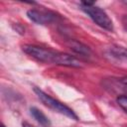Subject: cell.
<instances>
[{"label": "cell", "mask_w": 127, "mask_h": 127, "mask_svg": "<svg viewBox=\"0 0 127 127\" xmlns=\"http://www.w3.org/2000/svg\"><path fill=\"white\" fill-rule=\"evenodd\" d=\"M22 50L27 55L41 63L53 64L69 67H82V63L75 57L68 54L56 52L51 49L35 45H24L22 47Z\"/></svg>", "instance_id": "6da1fadb"}, {"label": "cell", "mask_w": 127, "mask_h": 127, "mask_svg": "<svg viewBox=\"0 0 127 127\" xmlns=\"http://www.w3.org/2000/svg\"><path fill=\"white\" fill-rule=\"evenodd\" d=\"M80 9L100 28L106 30V31H113V22L109 18V16L106 14V12L101 9L100 7H97L92 2H86L82 1L80 2Z\"/></svg>", "instance_id": "7a4b0ae2"}, {"label": "cell", "mask_w": 127, "mask_h": 127, "mask_svg": "<svg viewBox=\"0 0 127 127\" xmlns=\"http://www.w3.org/2000/svg\"><path fill=\"white\" fill-rule=\"evenodd\" d=\"M34 91H35L36 95L38 96V98L41 100V102H42L45 106L49 107L50 109H52V110H54V111H56V112H59V113L64 115V116H66V117H68V118H70V119L78 120V117H77V115L73 112V110L70 109V108H69L68 106H66L65 104H64L63 102H61V101H59L58 99L52 97L51 95H49L48 93L44 92L42 89H40V88H38V87H35V88H34Z\"/></svg>", "instance_id": "3957f363"}, {"label": "cell", "mask_w": 127, "mask_h": 127, "mask_svg": "<svg viewBox=\"0 0 127 127\" xmlns=\"http://www.w3.org/2000/svg\"><path fill=\"white\" fill-rule=\"evenodd\" d=\"M28 18L38 24V25H49L57 20L56 13L48 10H38V9H30L27 11Z\"/></svg>", "instance_id": "277c9868"}, {"label": "cell", "mask_w": 127, "mask_h": 127, "mask_svg": "<svg viewBox=\"0 0 127 127\" xmlns=\"http://www.w3.org/2000/svg\"><path fill=\"white\" fill-rule=\"evenodd\" d=\"M106 58L119 65L127 66V48L121 46H111L105 51Z\"/></svg>", "instance_id": "5b68a950"}, {"label": "cell", "mask_w": 127, "mask_h": 127, "mask_svg": "<svg viewBox=\"0 0 127 127\" xmlns=\"http://www.w3.org/2000/svg\"><path fill=\"white\" fill-rule=\"evenodd\" d=\"M68 47L71 51H73L77 55H80V56H83V57H89L91 55L90 49L87 46L83 45L82 43H80L78 41L70 40L68 42Z\"/></svg>", "instance_id": "8992f818"}, {"label": "cell", "mask_w": 127, "mask_h": 127, "mask_svg": "<svg viewBox=\"0 0 127 127\" xmlns=\"http://www.w3.org/2000/svg\"><path fill=\"white\" fill-rule=\"evenodd\" d=\"M30 113H31V115L33 116V118H34L38 123H40L42 126H50V125H51L50 119H49V118L46 116V114H45L43 111H41L39 108H37V107H35V106L31 107V108H30Z\"/></svg>", "instance_id": "52a82bcc"}, {"label": "cell", "mask_w": 127, "mask_h": 127, "mask_svg": "<svg viewBox=\"0 0 127 127\" xmlns=\"http://www.w3.org/2000/svg\"><path fill=\"white\" fill-rule=\"evenodd\" d=\"M117 103L118 105L124 110L127 112V95H120L117 97Z\"/></svg>", "instance_id": "ba28073f"}, {"label": "cell", "mask_w": 127, "mask_h": 127, "mask_svg": "<svg viewBox=\"0 0 127 127\" xmlns=\"http://www.w3.org/2000/svg\"><path fill=\"white\" fill-rule=\"evenodd\" d=\"M122 25H123L125 31L127 32V16H126V15H124V16L122 17Z\"/></svg>", "instance_id": "9c48e42d"}, {"label": "cell", "mask_w": 127, "mask_h": 127, "mask_svg": "<svg viewBox=\"0 0 127 127\" xmlns=\"http://www.w3.org/2000/svg\"><path fill=\"white\" fill-rule=\"evenodd\" d=\"M119 82L121 83V85H122L123 87H125V89H127V77H125V78H120V79H119Z\"/></svg>", "instance_id": "30bf717a"}, {"label": "cell", "mask_w": 127, "mask_h": 127, "mask_svg": "<svg viewBox=\"0 0 127 127\" xmlns=\"http://www.w3.org/2000/svg\"><path fill=\"white\" fill-rule=\"evenodd\" d=\"M22 126H23V127H35V126L31 125V124L28 123V122H23V123H22Z\"/></svg>", "instance_id": "8fae6325"}, {"label": "cell", "mask_w": 127, "mask_h": 127, "mask_svg": "<svg viewBox=\"0 0 127 127\" xmlns=\"http://www.w3.org/2000/svg\"><path fill=\"white\" fill-rule=\"evenodd\" d=\"M123 4H125L127 6V1H123Z\"/></svg>", "instance_id": "7c38bea8"}, {"label": "cell", "mask_w": 127, "mask_h": 127, "mask_svg": "<svg viewBox=\"0 0 127 127\" xmlns=\"http://www.w3.org/2000/svg\"><path fill=\"white\" fill-rule=\"evenodd\" d=\"M1 127H6V126H5V125H4L3 123H2V124H1Z\"/></svg>", "instance_id": "4fadbf2b"}]
</instances>
